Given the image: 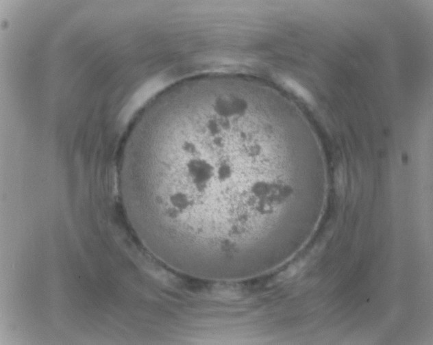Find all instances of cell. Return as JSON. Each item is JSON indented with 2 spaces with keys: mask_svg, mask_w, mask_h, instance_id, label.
Returning a JSON list of instances; mask_svg holds the SVG:
<instances>
[{
  "mask_svg": "<svg viewBox=\"0 0 433 345\" xmlns=\"http://www.w3.org/2000/svg\"><path fill=\"white\" fill-rule=\"evenodd\" d=\"M286 83L289 87H290L292 89L296 91L299 94L304 97L305 99H310V96L309 95L308 92L303 87L299 86V84L296 83L295 81L287 79L286 80Z\"/></svg>",
  "mask_w": 433,
  "mask_h": 345,
  "instance_id": "cell-2",
  "label": "cell"
},
{
  "mask_svg": "<svg viewBox=\"0 0 433 345\" xmlns=\"http://www.w3.org/2000/svg\"><path fill=\"white\" fill-rule=\"evenodd\" d=\"M250 112L212 101L156 123L138 177L149 190L162 253L232 264L266 228L281 183Z\"/></svg>",
  "mask_w": 433,
  "mask_h": 345,
  "instance_id": "cell-1",
  "label": "cell"
}]
</instances>
